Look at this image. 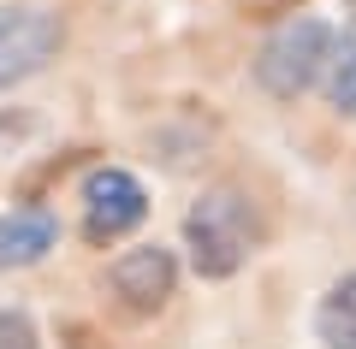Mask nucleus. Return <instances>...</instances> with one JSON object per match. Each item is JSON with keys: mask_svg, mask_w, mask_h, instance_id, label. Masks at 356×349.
<instances>
[{"mask_svg": "<svg viewBox=\"0 0 356 349\" xmlns=\"http://www.w3.org/2000/svg\"><path fill=\"white\" fill-rule=\"evenodd\" d=\"M327 101L339 112H356V18L350 30L339 36V48H332V71H327Z\"/></svg>", "mask_w": 356, "mask_h": 349, "instance_id": "obj_8", "label": "nucleus"}, {"mask_svg": "<svg viewBox=\"0 0 356 349\" xmlns=\"http://www.w3.org/2000/svg\"><path fill=\"white\" fill-rule=\"evenodd\" d=\"M107 290H113V302L125 314H137V320L161 314L166 302L178 296V261H172V249H161V243L125 249L113 266H107Z\"/></svg>", "mask_w": 356, "mask_h": 349, "instance_id": "obj_5", "label": "nucleus"}, {"mask_svg": "<svg viewBox=\"0 0 356 349\" xmlns=\"http://www.w3.org/2000/svg\"><path fill=\"white\" fill-rule=\"evenodd\" d=\"M54 243H60V219H54L48 207H13V213H0V273L36 266Z\"/></svg>", "mask_w": 356, "mask_h": 349, "instance_id": "obj_6", "label": "nucleus"}, {"mask_svg": "<svg viewBox=\"0 0 356 349\" xmlns=\"http://www.w3.org/2000/svg\"><path fill=\"white\" fill-rule=\"evenodd\" d=\"M77 201H83V225H77V231H83V243H95V249L131 237V231L149 219V189H143L125 166H95V172L83 178V189H77Z\"/></svg>", "mask_w": 356, "mask_h": 349, "instance_id": "obj_4", "label": "nucleus"}, {"mask_svg": "<svg viewBox=\"0 0 356 349\" xmlns=\"http://www.w3.org/2000/svg\"><path fill=\"white\" fill-rule=\"evenodd\" d=\"M0 349H42V332L24 308H0Z\"/></svg>", "mask_w": 356, "mask_h": 349, "instance_id": "obj_9", "label": "nucleus"}, {"mask_svg": "<svg viewBox=\"0 0 356 349\" xmlns=\"http://www.w3.org/2000/svg\"><path fill=\"white\" fill-rule=\"evenodd\" d=\"M267 243V219L243 184H214L184 213V249L202 278H232L250 266V255Z\"/></svg>", "mask_w": 356, "mask_h": 349, "instance_id": "obj_1", "label": "nucleus"}, {"mask_svg": "<svg viewBox=\"0 0 356 349\" xmlns=\"http://www.w3.org/2000/svg\"><path fill=\"white\" fill-rule=\"evenodd\" d=\"M315 337H321V349H356V273H344L339 284L321 296Z\"/></svg>", "mask_w": 356, "mask_h": 349, "instance_id": "obj_7", "label": "nucleus"}, {"mask_svg": "<svg viewBox=\"0 0 356 349\" xmlns=\"http://www.w3.org/2000/svg\"><path fill=\"white\" fill-rule=\"evenodd\" d=\"M65 48V24L48 6H0V95L48 71Z\"/></svg>", "mask_w": 356, "mask_h": 349, "instance_id": "obj_3", "label": "nucleus"}, {"mask_svg": "<svg viewBox=\"0 0 356 349\" xmlns=\"http://www.w3.org/2000/svg\"><path fill=\"white\" fill-rule=\"evenodd\" d=\"M332 48H339V36H332L327 18H309V12L285 18V24L267 30L261 53H255V83L273 101H297L332 71Z\"/></svg>", "mask_w": 356, "mask_h": 349, "instance_id": "obj_2", "label": "nucleus"}]
</instances>
